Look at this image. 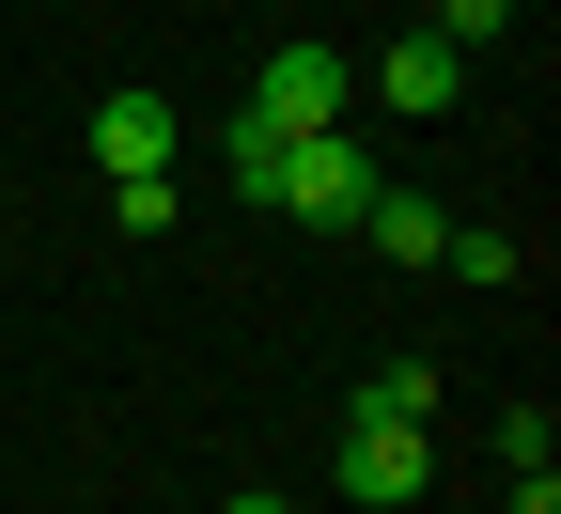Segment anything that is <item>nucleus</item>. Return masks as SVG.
Returning a JSON list of instances; mask_svg holds the SVG:
<instances>
[{"mask_svg": "<svg viewBox=\"0 0 561 514\" xmlns=\"http://www.w3.org/2000/svg\"><path fill=\"white\" fill-rule=\"evenodd\" d=\"M359 235H375L390 265H437V235H453V218L421 203V187H375V203H359Z\"/></svg>", "mask_w": 561, "mask_h": 514, "instance_id": "nucleus-6", "label": "nucleus"}, {"mask_svg": "<svg viewBox=\"0 0 561 514\" xmlns=\"http://www.w3.org/2000/svg\"><path fill=\"white\" fill-rule=\"evenodd\" d=\"M359 406H375V421H437V358H390V375H375Z\"/></svg>", "mask_w": 561, "mask_h": 514, "instance_id": "nucleus-8", "label": "nucleus"}, {"mask_svg": "<svg viewBox=\"0 0 561 514\" xmlns=\"http://www.w3.org/2000/svg\"><path fill=\"white\" fill-rule=\"evenodd\" d=\"M437 265H453V281H515L530 250H515V235H468V218H453V235H437Z\"/></svg>", "mask_w": 561, "mask_h": 514, "instance_id": "nucleus-9", "label": "nucleus"}, {"mask_svg": "<svg viewBox=\"0 0 561 514\" xmlns=\"http://www.w3.org/2000/svg\"><path fill=\"white\" fill-rule=\"evenodd\" d=\"M343 499H359V514L437 499V436H421V421H375V406H343Z\"/></svg>", "mask_w": 561, "mask_h": 514, "instance_id": "nucleus-2", "label": "nucleus"}, {"mask_svg": "<svg viewBox=\"0 0 561 514\" xmlns=\"http://www.w3.org/2000/svg\"><path fill=\"white\" fill-rule=\"evenodd\" d=\"M421 32H437V47H500V32H515V0H437Z\"/></svg>", "mask_w": 561, "mask_h": 514, "instance_id": "nucleus-10", "label": "nucleus"}, {"mask_svg": "<svg viewBox=\"0 0 561 514\" xmlns=\"http://www.w3.org/2000/svg\"><path fill=\"white\" fill-rule=\"evenodd\" d=\"M343 94H359V62H343V47H265V79H250V110L280 125V140H312V125H343Z\"/></svg>", "mask_w": 561, "mask_h": 514, "instance_id": "nucleus-3", "label": "nucleus"}, {"mask_svg": "<svg viewBox=\"0 0 561 514\" xmlns=\"http://www.w3.org/2000/svg\"><path fill=\"white\" fill-rule=\"evenodd\" d=\"M110 218H125L140 250H157V235H172V172H110Z\"/></svg>", "mask_w": 561, "mask_h": 514, "instance_id": "nucleus-7", "label": "nucleus"}, {"mask_svg": "<svg viewBox=\"0 0 561 514\" xmlns=\"http://www.w3.org/2000/svg\"><path fill=\"white\" fill-rule=\"evenodd\" d=\"M375 187H390V172L359 157V140L312 125V140H280V187H265V203H280V218H312V235H359V203H375Z\"/></svg>", "mask_w": 561, "mask_h": 514, "instance_id": "nucleus-1", "label": "nucleus"}, {"mask_svg": "<svg viewBox=\"0 0 561 514\" xmlns=\"http://www.w3.org/2000/svg\"><path fill=\"white\" fill-rule=\"evenodd\" d=\"M515 514H561V468H515Z\"/></svg>", "mask_w": 561, "mask_h": 514, "instance_id": "nucleus-11", "label": "nucleus"}, {"mask_svg": "<svg viewBox=\"0 0 561 514\" xmlns=\"http://www.w3.org/2000/svg\"><path fill=\"white\" fill-rule=\"evenodd\" d=\"M219 514H280V499H219Z\"/></svg>", "mask_w": 561, "mask_h": 514, "instance_id": "nucleus-12", "label": "nucleus"}, {"mask_svg": "<svg viewBox=\"0 0 561 514\" xmlns=\"http://www.w3.org/2000/svg\"><path fill=\"white\" fill-rule=\"evenodd\" d=\"M375 94H390V110H453V94H468V47H437V32H390Z\"/></svg>", "mask_w": 561, "mask_h": 514, "instance_id": "nucleus-5", "label": "nucleus"}, {"mask_svg": "<svg viewBox=\"0 0 561 514\" xmlns=\"http://www.w3.org/2000/svg\"><path fill=\"white\" fill-rule=\"evenodd\" d=\"M94 172H172V94H94Z\"/></svg>", "mask_w": 561, "mask_h": 514, "instance_id": "nucleus-4", "label": "nucleus"}]
</instances>
